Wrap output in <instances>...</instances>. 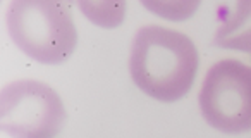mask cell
I'll list each match as a JSON object with an SVG mask.
<instances>
[{
    "label": "cell",
    "instance_id": "cell-1",
    "mask_svg": "<svg viewBox=\"0 0 251 138\" xmlns=\"http://www.w3.org/2000/svg\"><path fill=\"white\" fill-rule=\"evenodd\" d=\"M198 69V50L189 36L164 26H143L131 45L129 71L143 93L160 102L188 95Z\"/></svg>",
    "mask_w": 251,
    "mask_h": 138
},
{
    "label": "cell",
    "instance_id": "cell-2",
    "mask_svg": "<svg viewBox=\"0 0 251 138\" xmlns=\"http://www.w3.org/2000/svg\"><path fill=\"white\" fill-rule=\"evenodd\" d=\"M7 28L16 47L42 64H62L77 43L73 0H12Z\"/></svg>",
    "mask_w": 251,
    "mask_h": 138
},
{
    "label": "cell",
    "instance_id": "cell-3",
    "mask_svg": "<svg viewBox=\"0 0 251 138\" xmlns=\"http://www.w3.org/2000/svg\"><path fill=\"white\" fill-rule=\"evenodd\" d=\"M205 121L222 133L251 130V66L227 59L208 69L200 92Z\"/></svg>",
    "mask_w": 251,
    "mask_h": 138
},
{
    "label": "cell",
    "instance_id": "cell-4",
    "mask_svg": "<svg viewBox=\"0 0 251 138\" xmlns=\"http://www.w3.org/2000/svg\"><path fill=\"white\" fill-rule=\"evenodd\" d=\"M66 109L45 83L19 80L0 92V131L12 137L47 138L60 133Z\"/></svg>",
    "mask_w": 251,
    "mask_h": 138
},
{
    "label": "cell",
    "instance_id": "cell-5",
    "mask_svg": "<svg viewBox=\"0 0 251 138\" xmlns=\"http://www.w3.org/2000/svg\"><path fill=\"white\" fill-rule=\"evenodd\" d=\"M213 43L220 49L251 54V0H236V9L217 29Z\"/></svg>",
    "mask_w": 251,
    "mask_h": 138
},
{
    "label": "cell",
    "instance_id": "cell-6",
    "mask_svg": "<svg viewBox=\"0 0 251 138\" xmlns=\"http://www.w3.org/2000/svg\"><path fill=\"white\" fill-rule=\"evenodd\" d=\"M81 12L93 25L105 29L117 28L126 18V0H77Z\"/></svg>",
    "mask_w": 251,
    "mask_h": 138
},
{
    "label": "cell",
    "instance_id": "cell-7",
    "mask_svg": "<svg viewBox=\"0 0 251 138\" xmlns=\"http://www.w3.org/2000/svg\"><path fill=\"white\" fill-rule=\"evenodd\" d=\"M141 4L158 18L179 23L195 16L201 0H141Z\"/></svg>",
    "mask_w": 251,
    "mask_h": 138
}]
</instances>
